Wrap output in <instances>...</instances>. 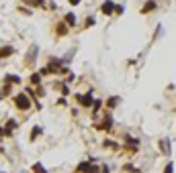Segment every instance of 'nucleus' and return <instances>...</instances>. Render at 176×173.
Segmentation results:
<instances>
[{
    "instance_id": "1",
    "label": "nucleus",
    "mask_w": 176,
    "mask_h": 173,
    "mask_svg": "<svg viewBox=\"0 0 176 173\" xmlns=\"http://www.w3.org/2000/svg\"><path fill=\"white\" fill-rule=\"evenodd\" d=\"M13 102H14V106L19 108V110H29V108H31V100H29L27 94H16L13 98Z\"/></svg>"
},
{
    "instance_id": "2",
    "label": "nucleus",
    "mask_w": 176,
    "mask_h": 173,
    "mask_svg": "<svg viewBox=\"0 0 176 173\" xmlns=\"http://www.w3.org/2000/svg\"><path fill=\"white\" fill-rule=\"evenodd\" d=\"M101 10H102L105 14H113V12H115V2H111V0H107V2H102Z\"/></svg>"
},
{
    "instance_id": "3",
    "label": "nucleus",
    "mask_w": 176,
    "mask_h": 173,
    "mask_svg": "<svg viewBox=\"0 0 176 173\" xmlns=\"http://www.w3.org/2000/svg\"><path fill=\"white\" fill-rule=\"evenodd\" d=\"M78 102H80L82 106H92V92H88L86 96H78Z\"/></svg>"
},
{
    "instance_id": "4",
    "label": "nucleus",
    "mask_w": 176,
    "mask_h": 173,
    "mask_svg": "<svg viewBox=\"0 0 176 173\" xmlns=\"http://www.w3.org/2000/svg\"><path fill=\"white\" fill-rule=\"evenodd\" d=\"M64 22H66L68 27H76V14L68 12V14H66V19H64Z\"/></svg>"
},
{
    "instance_id": "5",
    "label": "nucleus",
    "mask_w": 176,
    "mask_h": 173,
    "mask_svg": "<svg viewBox=\"0 0 176 173\" xmlns=\"http://www.w3.org/2000/svg\"><path fill=\"white\" fill-rule=\"evenodd\" d=\"M37 51H39V49H37V45L31 47V51H29V55H27V63H33V61H35V55H37Z\"/></svg>"
},
{
    "instance_id": "6",
    "label": "nucleus",
    "mask_w": 176,
    "mask_h": 173,
    "mask_svg": "<svg viewBox=\"0 0 176 173\" xmlns=\"http://www.w3.org/2000/svg\"><path fill=\"white\" fill-rule=\"evenodd\" d=\"M154 8H156V2H154V0H149V2H145V6L141 8V12H143V14H148V12H152Z\"/></svg>"
},
{
    "instance_id": "7",
    "label": "nucleus",
    "mask_w": 176,
    "mask_h": 173,
    "mask_svg": "<svg viewBox=\"0 0 176 173\" xmlns=\"http://www.w3.org/2000/svg\"><path fill=\"white\" fill-rule=\"evenodd\" d=\"M55 33L60 35V37H64V35L68 33V25H66V22H60V25H57V29H55Z\"/></svg>"
},
{
    "instance_id": "8",
    "label": "nucleus",
    "mask_w": 176,
    "mask_h": 173,
    "mask_svg": "<svg viewBox=\"0 0 176 173\" xmlns=\"http://www.w3.org/2000/svg\"><path fill=\"white\" fill-rule=\"evenodd\" d=\"M13 53H14L13 47H4V49L0 51V59H2V57H8V55H13Z\"/></svg>"
},
{
    "instance_id": "9",
    "label": "nucleus",
    "mask_w": 176,
    "mask_h": 173,
    "mask_svg": "<svg viewBox=\"0 0 176 173\" xmlns=\"http://www.w3.org/2000/svg\"><path fill=\"white\" fill-rule=\"evenodd\" d=\"M31 84L39 86V84H41V73H33V75H31Z\"/></svg>"
},
{
    "instance_id": "10",
    "label": "nucleus",
    "mask_w": 176,
    "mask_h": 173,
    "mask_svg": "<svg viewBox=\"0 0 176 173\" xmlns=\"http://www.w3.org/2000/svg\"><path fill=\"white\" fill-rule=\"evenodd\" d=\"M6 84H20V78H16V75H6Z\"/></svg>"
},
{
    "instance_id": "11",
    "label": "nucleus",
    "mask_w": 176,
    "mask_h": 173,
    "mask_svg": "<svg viewBox=\"0 0 176 173\" xmlns=\"http://www.w3.org/2000/svg\"><path fill=\"white\" fill-rule=\"evenodd\" d=\"M41 133H43V128H41V126H35V128H33V133H31V139L35 140V139H37V137H39Z\"/></svg>"
},
{
    "instance_id": "12",
    "label": "nucleus",
    "mask_w": 176,
    "mask_h": 173,
    "mask_svg": "<svg viewBox=\"0 0 176 173\" xmlns=\"http://www.w3.org/2000/svg\"><path fill=\"white\" fill-rule=\"evenodd\" d=\"M117 104H119V98H111V100L107 102V106H108V108H115Z\"/></svg>"
},
{
    "instance_id": "13",
    "label": "nucleus",
    "mask_w": 176,
    "mask_h": 173,
    "mask_svg": "<svg viewBox=\"0 0 176 173\" xmlns=\"http://www.w3.org/2000/svg\"><path fill=\"white\" fill-rule=\"evenodd\" d=\"M33 169H35V171H37V173H47V171H45V167H41L39 163H37V165H35Z\"/></svg>"
},
{
    "instance_id": "14",
    "label": "nucleus",
    "mask_w": 176,
    "mask_h": 173,
    "mask_svg": "<svg viewBox=\"0 0 176 173\" xmlns=\"http://www.w3.org/2000/svg\"><path fill=\"white\" fill-rule=\"evenodd\" d=\"M94 25V16H88L86 19V27H92Z\"/></svg>"
},
{
    "instance_id": "15",
    "label": "nucleus",
    "mask_w": 176,
    "mask_h": 173,
    "mask_svg": "<svg viewBox=\"0 0 176 173\" xmlns=\"http://www.w3.org/2000/svg\"><path fill=\"white\" fill-rule=\"evenodd\" d=\"M88 169V163H80V165H78V171H86Z\"/></svg>"
},
{
    "instance_id": "16",
    "label": "nucleus",
    "mask_w": 176,
    "mask_h": 173,
    "mask_svg": "<svg viewBox=\"0 0 176 173\" xmlns=\"http://www.w3.org/2000/svg\"><path fill=\"white\" fill-rule=\"evenodd\" d=\"M61 94H64V96H68V94H70V90H68V86H61Z\"/></svg>"
},
{
    "instance_id": "17",
    "label": "nucleus",
    "mask_w": 176,
    "mask_h": 173,
    "mask_svg": "<svg viewBox=\"0 0 176 173\" xmlns=\"http://www.w3.org/2000/svg\"><path fill=\"white\" fill-rule=\"evenodd\" d=\"M164 173H172V163H168V165H166V169H164Z\"/></svg>"
},
{
    "instance_id": "18",
    "label": "nucleus",
    "mask_w": 176,
    "mask_h": 173,
    "mask_svg": "<svg viewBox=\"0 0 176 173\" xmlns=\"http://www.w3.org/2000/svg\"><path fill=\"white\" fill-rule=\"evenodd\" d=\"M82 0H70V4H72V6H76V4H80Z\"/></svg>"
}]
</instances>
